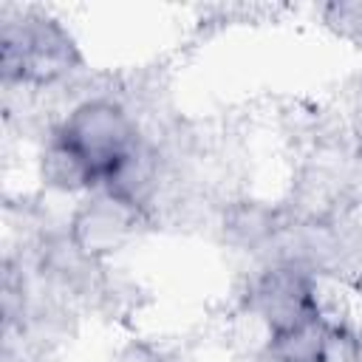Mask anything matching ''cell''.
Here are the masks:
<instances>
[{
  "mask_svg": "<svg viewBox=\"0 0 362 362\" xmlns=\"http://www.w3.org/2000/svg\"><path fill=\"white\" fill-rule=\"evenodd\" d=\"M88 173L93 187H105L141 147L130 113L110 99H85L51 136Z\"/></svg>",
  "mask_w": 362,
  "mask_h": 362,
  "instance_id": "6da1fadb",
  "label": "cell"
},
{
  "mask_svg": "<svg viewBox=\"0 0 362 362\" xmlns=\"http://www.w3.org/2000/svg\"><path fill=\"white\" fill-rule=\"evenodd\" d=\"M79 62L71 34L51 17H23L3 25V74L6 82L48 85Z\"/></svg>",
  "mask_w": 362,
  "mask_h": 362,
  "instance_id": "7a4b0ae2",
  "label": "cell"
},
{
  "mask_svg": "<svg viewBox=\"0 0 362 362\" xmlns=\"http://www.w3.org/2000/svg\"><path fill=\"white\" fill-rule=\"evenodd\" d=\"M249 308L269 325V334L294 328L320 314L314 283L297 263H280L263 272L249 288Z\"/></svg>",
  "mask_w": 362,
  "mask_h": 362,
  "instance_id": "3957f363",
  "label": "cell"
},
{
  "mask_svg": "<svg viewBox=\"0 0 362 362\" xmlns=\"http://www.w3.org/2000/svg\"><path fill=\"white\" fill-rule=\"evenodd\" d=\"M139 218V209L124 204L122 198L110 195L107 189L102 195H93L79 206L71 223V240L88 255L99 257L107 252H116L127 235L133 232Z\"/></svg>",
  "mask_w": 362,
  "mask_h": 362,
  "instance_id": "277c9868",
  "label": "cell"
},
{
  "mask_svg": "<svg viewBox=\"0 0 362 362\" xmlns=\"http://www.w3.org/2000/svg\"><path fill=\"white\" fill-rule=\"evenodd\" d=\"M337 342L334 325L317 314L294 328L269 334V356L272 362H328Z\"/></svg>",
  "mask_w": 362,
  "mask_h": 362,
  "instance_id": "5b68a950",
  "label": "cell"
},
{
  "mask_svg": "<svg viewBox=\"0 0 362 362\" xmlns=\"http://www.w3.org/2000/svg\"><path fill=\"white\" fill-rule=\"evenodd\" d=\"M226 229L232 232L235 240L255 246L272 235V215L260 206H238V209H232Z\"/></svg>",
  "mask_w": 362,
  "mask_h": 362,
  "instance_id": "8992f818",
  "label": "cell"
},
{
  "mask_svg": "<svg viewBox=\"0 0 362 362\" xmlns=\"http://www.w3.org/2000/svg\"><path fill=\"white\" fill-rule=\"evenodd\" d=\"M328 23H337L342 28L362 31V3H337L328 6Z\"/></svg>",
  "mask_w": 362,
  "mask_h": 362,
  "instance_id": "52a82bcc",
  "label": "cell"
},
{
  "mask_svg": "<svg viewBox=\"0 0 362 362\" xmlns=\"http://www.w3.org/2000/svg\"><path fill=\"white\" fill-rule=\"evenodd\" d=\"M122 362H156V359L150 356V351H144V348H136V345H133V348L124 354V359H122Z\"/></svg>",
  "mask_w": 362,
  "mask_h": 362,
  "instance_id": "ba28073f",
  "label": "cell"
}]
</instances>
